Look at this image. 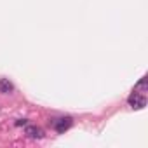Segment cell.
<instances>
[{
    "instance_id": "6",
    "label": "cell",
    "mask_w": 148,
    "mask_h": 148,
    "mask_svg": "<svg viewBox=\"0 0 148 148\" xmlns=\"http://www.w3.org/2000/svg\"><path fill=\"white\" fill-rule=\"evenodd\" d=\"M16 125H26V119H19V120H16Z\"/></svg>"
},
{
    "instance_id": "5",
    "label": "cell",
    "mask_w": 148,
    "mask_h": 148,
    "mask_svg": "<svg viewBox=\"0 0 148 148\" xmlns=\"http://www.w3.org/2000/svg\"><path fill=\"white\" fill-rule=\"evenodd\" d=\"M146 89V77H143L136 86H134V91H145Z\"/></svg>"
},
{
    "instance_id": "2",
    "label": "cell",
    "mask_w": 148,
    "mask_h": 148,
    "mask_svg": "<svg viewBox=\"0 0 148 148\" xmlns=\"http://www.w3.org/2000/svg\"><path fill=\"white\" fill-rule=\"evenodd\" d=\"M71 124H73V119L71 117H61V119L54 120V129L58 132H64V131H68L71 127Z\"/></svg>"
},
{
    "instance_id": "4",
    "label": "cell",
    "mask_w": 148,
    "mask_h": 148,
    "mask_svg": "<svg viewBox=\"0 0 148 148\" xmlns=\"http://www.w3.org/2000/svg\"><path fill=\"white\" fill-rule=\"evenodd\" d=\"M12 91H14V86L7 79H0V92H2V94H9Z\"/></svg>"
},
{
    "instance_id": "3",
    "label": "cell",
    "mask_w": 148,
    "mask_h": 148,
    "mask_svg": "<svg viewBox=\"0 0 148 148\" xmlns=\"http://www.w3.org/2000/svg\"><path fill=\"white\" fill-rule=\"evenodd\" d=\"M25 134H26L28 138H33V139L44 138V131H42L40 127H37V125H28V127L25 129Z\"/></svg>"
},
{
    "instance_id": "1",
    "label": "cell",
    "mask_w": 148,
    "mask_h": 148,
    "mask_svg": "<svg viewBox=\"0 0 148 148\" xmlns=\"http://www.w3.org/2000/svg\"><path fill=\"white\" fill-rule=\"evenodd\" d=\"M127 103H129V106H131L132 110H143V108L146 106V98H145L143 94H138V91H134V92L129 96Z\"/></svg>"
}]
</instances>
